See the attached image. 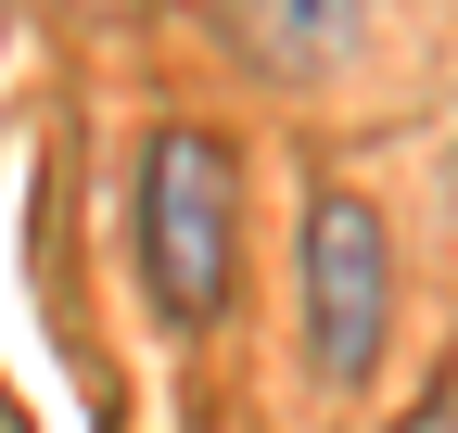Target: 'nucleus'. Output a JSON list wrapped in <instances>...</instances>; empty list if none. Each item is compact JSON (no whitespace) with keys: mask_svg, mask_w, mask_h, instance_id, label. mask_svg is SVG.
Returning a JSON list of instances; mask_svg holds the SVG:
<instances>
[{"mask_svg":"<svg viewBox=\"0 0 458 433\" xmlns=\"http://www.w3.org/2000/svg\"><path fill=\"white\" fill-rule=\"evenodd\" d=\"M140 242H153V281L179 318L229 306V242H242V166L204 140V128H165L153 140V204H140Z\"/></svg>","mask_w":458,"mask_h":433,"instance_id":"1","label":"nucleus"},{"mask_svg":"<svg viewBox=\"0 0 458 433\" xmlns=\"http://www.w3.org/2000/svg\"><path fill=\"white\" fill-rule=\"evenodd\" d=\"M382 306H394L382 216L331 191V204L306 216V318H318V369H331V383H369V357H382Z\"/></svg>","mask_w":458,"mask_h":433,"instance_id":"2","label":"nucleus"},{"mask_svg":"<svg viewBox=\"0 0 458 433\" xmlns=\"http://www.w3.org/2000/svg\"><path fill=\"white\" fill-rule=\"evenodd\" d=\"M255 38L280 64H331V51L357 38V0H255Z\"/></svg>","mask_w":458,"mask_h":433,"instance_id":"3","label":"nucleus"},{"mask_svg":"<svg viewBox=\"0 0 458 433\" xmlns=\"http://www.w3.org/2000/svg\"><path fill=\"white\" fill-rule=\"evenodd\" d=\"M420 433H458V408H420Z\"/></svg>","mask_w":458,"mask_h":433,"instance_id":"4","label":"nucleus"}]
</instances>
